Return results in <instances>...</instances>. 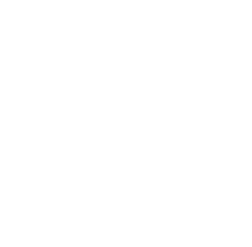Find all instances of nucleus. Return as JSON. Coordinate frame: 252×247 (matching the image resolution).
<instances>
[]
</instances>
